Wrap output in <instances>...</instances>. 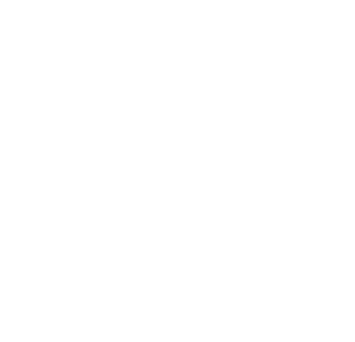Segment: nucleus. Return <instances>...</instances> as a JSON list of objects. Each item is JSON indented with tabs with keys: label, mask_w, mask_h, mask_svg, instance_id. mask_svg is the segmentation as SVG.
Segmentation results:
<instances>
[]
</instances>
